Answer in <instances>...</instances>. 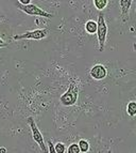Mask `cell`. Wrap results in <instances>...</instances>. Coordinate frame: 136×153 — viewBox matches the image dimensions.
Masks as SVG:
<instances>
[{
    "mask_svg": "<svg viewBox=\"0 0 136 153\" xmlns=\"http://www.w3.org/2000/svg\"><path fill=\"white\" fill-rule=\"evenodd\" d=\"M79 95V86L75 79H70L68 89L60 97V103L63 106H72L77 103Z\"/></svg>",
    "mask_w": 136,
    "mask_h": 153,
    "instance_id": "6da1fadb",
    "label": "cell"
},
{
    "mask_svg": "<svg viewBox=\"0 0 136 153\" xmlns=\"http://www.w3.org/2000/svg\"><path fill=\"white\" fill-rule=\"evenodd\" d=\"M0 153H7V149H5V148H0Z\"/></svg>",
    "mask_w": 136,
    "mask_h": 153,
    "instance_id": "2e32d148",
    "label": "cell"
},
{
    "mask_svg": "<svg viewBox=\"0 0 136 153\" xmlns=\"http://www.w3.org/2000/svg\"><path fill=\"white\" fill-rule=\"evenodd\" d=\"M16 5H17V8L19 9V10H21L23 12H25L26 14H28V15L42 16V17H46V18H51L53 16L51 13L46 12V11H44L43 9L38 8L37 5L33 4V3H30V4H27V5H23V4H20L19 2H17Z\"/></svg>",
    "mask_w": 136,
    "mask_h": 153,
    "instance_id": "3957f363",
    "label": "cell"
},
{
    "mask_svg": "<svg viewBox=\"0 0 136 153\" xmlns=\"http://www.w3.org/2000/svg\"><path fill=\"white\" fill-rule=\"evenodd\" d=\"M126 112H128L129 116L131 117H134L136 115V103L135 102H130L126 106Z\"/></svg>",
    "mask_w": 136,
    "mask_h": 153,
    "instance_id": "9c48e42d",
    "label": "cell"
},
{
    "mask_svg": "<svg viewBox=\"0 0 136 153\" xmlns=\"http://www.w3.org/2000/svg\"><path fill=\"white\" fill-rule=\"evenodd\" d=\"M48 152L50 153H56V150H54V145H53L51 141H49V150Z\"/></svg>",
    "mask_w": 136,
    "mask_h": 153,
    "instance_id": "5bb4252c",
    "label": "cell"
},
{
    "mask_svg": "<svg viewBox=\"0 0 136 153\" xmlns=\"http://www.w3.org/2000/svg\"><path fill=\"white\" fill-rule=\"evenodd\" d=\"M78 145H79V148H80V152L85 153L89 150V143H88V141L85 140V139H81Z\"/></svg>",
    "mask_w": 136,
    "mask_h": 153,
    "instance_id": "30bf717a",
    "label": "cell"
},
{
    "mask_svg": "<svg viewBox=\"0 0 136 153\" xmlns=\"http://www.w3.org/2000/svg\"><path fill=\"white\" fill-rule=\"evenodd\" d=\"M28 123L30 125V128H31V132H32V136H33V139L39 146L40 150L43 151V152L47 153L48 152V149L46 148V145H45V141H44V137H43V134L40 133V131L38 130L37 125H36L35 121L33 119V117H29L28 118Z\"/></svg>",
    "mask_w": 136,
    "mask_h": 153,
    "instance_id": "277c9868",
    "label": "cell"
},
{
    "mask_svg": "<svg viewBox=\"0 0 136 153\" xmlns=\"http://www.w3.org/2000/svg\"><path fill=\"white\" fill-rule=\"evenodd\" d=\"M94 5L96 7L97 10L99 11L103 10L106 5H107V0H95L94 1Z\"/></svg>",
    "mask_w": 136,
    "mask_h": 153,
    "instance_id": "8fae6325",
    "label": "cell"
},
{
    "mask_svg": "<svg viewBox=\"0 0 136 153\" xmlns=\"http://www.w3.org/2000/svg\"><path fill=\"white\" fill-rule=\"evenodd\" d=\"M48 34L47 29H35V30L27 31L21 34H16L13 36V40L19 41V40H42L46 38Z\"/></svg>",
    "mask_w": 136,
    "mask_h": 153,
    "instance_id": "5b68a950",
    "label": "cell"
},
{
    "mask_svg": "<svg viewBox=\"0 0 136 153\" xmlns=\"http://www.w3.org/2000/svg\"><path fill=\"white\" fill-rule=\"evenodd\" d=\"M106 69L103 64L97 63L91 69V76L96 80H101L106 77Z\"/></svg>",
    "mask_w": 136,
    "mask_h": 153,
    "instance_id": "8992f818",
    "label": "cell"
},
{
    "mask_svg": "<svg viewBox=\"0 0 136 153\" xmlns=\"http://www.w3.org/2000/svg\"><path fill=\"white\" fill-rule=\"evenodd\" d=\"M54 150L56 153H65L67 152V149H66V146L63 143H58L56 145H54Z\"/></svg>",
    "mask_w": 136,
    "mask_h": 153,
    "instance_id": "7c38bea8",
    "label": "cell"
},
{
    "mask_svg": "<svg viewBox=\"0 0 136 153\" xmlns=\"http://www.w3.org/2000/svg\"><path fill=\"white\" fill-rule=\"evenodd\" d=\"M106 36H107V26H106L104 15L102 13H99L98 22H97V36L99 42V51H103L105 47Z\"/></svg>",
    "mask_w": 136,
    "mask_h": 153,
    "instance_id": "7a4b0ae2",
    "label": "cell"
},
{
    "mask_svg": "<svg viewBox=\"0 0 136 153\" xmlns=\"http://www.w3.org/2000/svg\"><path fill=\"white\" fill-rule=\"evenodd\" d=\"M68 153H79L80 152V148H79L78 143H71L67 149Z\"/></svg>",
    "mask_w": 136,
    "mask_h": 153,
    "instance_id": "4fadbf2b",
    "label": "cell"
},
{
    "mask_svg": "<svg viewBox=\"0 0 136 153\" xmlns=\"http://www.w3.org/2000/svg\"><path fill=\"white\" fill-rule=\"evenodd\" d=\"M4 46H7V43H4V42L0 39V47H4Z\"/></svg>",
    "mask_w": 136,
    "mask_h": 153,
    "instance_id": "9a60e30c",
    "label": "cell"
},
{
    "mask_svg": "<svg viewBox=\"0 0 136 153\" xmlns=\"http://www.w3.org/2000/svg\"><path fill=\"white\" fill-rule=\"evenodd\" d=\"M85 30L86 32H88L89 34L97 32V23L94 21H88L85 24Z\"/></svg>",
    "mask_w": 136,
    "mask_h": 153,
    "instance_id": "ba28073f",
    "label": "cell"
},
{
    "mask_svg": "<svg viewBox=\"0 0 136 153\" xmlns=\"http://www.w3.org/2000/svg\"><path fill=\"white\" fill-rule=\"evenodd\" d=\"M121 7V17H122V21L124 22H126L129 18V10H130V7L132 4V1L131 0H128V1H120L119 2Z\"/></svg>",
    "mask_w": 136,
    "mask_h": 153,
    "instance_id": "52a82bcc",
    "label": "cell"
}]
</instances>
